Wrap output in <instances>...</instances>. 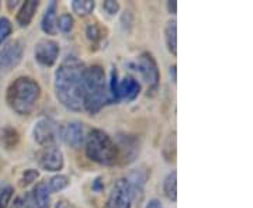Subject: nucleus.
<instances>
[{"instance_id":"7","label":"nucleus","mask_w":253,"mask_h":208,"mask_svg":"<svg viewBox=\"0 0 253 208\" xmlns=\"http://www.w3.org/2000/svg\"><path fill=\"white\" fill-rule=\"evenodd\" d=\"M58 56H59V44L54 40L42 38L34 46V58L41 66L45 68L54 66L58 61Z\"/></svg>"},{"instance_id":"28","label":"nucleus","mask_w":253,"mask_h":208,"mask_svg":"<svg viewBox=\"0 0 253 208\" xmlns=\"http://www.w3.org/2000/svg\"><path fill=\"white\" fill-rule=\"evenodd\" d=\"M38 177H40V172H38L37 169H27V170L24 172V174H23L21 180H20V184H21V186H28V184H31L33 181H36Z\"/></svg>"},{"instance_id":"31","label":"nucleus","mask_w":253,"mask_h":208,"mask_svg":"<svg viewBox=\"0 0 253 208\" xmlns=\"http://www.w3.org/2000/svg\"><path fill=\"white\" fill-rule=\"evenodd\" d=\"M176 9H177L176 1H168V10H169L170 14H176Z\"/></svg>"},{"instance_id":"21","label":"nucleus","mask_w":253,"mask_h":208,"mask_svg":"<svg viewBox=\"0 0 253 208\" xmlns=\"http://www.w3.org/2000/svg\"><path fill=\"white\" fill-rule=\"evenodd\" d=\"M18 132L11 127H6L3 131H1V144L4 145L7 149H11V148H16L18 144Z\"/></svg>"},{"instance_id":"9","label":"nucleus","mask_w":253,"mask_h":208,"mask_svg":"<svg viewBox=\"0 0 253 208\" xmlns=\"http://www.w3.org/2000/svg\"><path fill=\"white\" fill-rule=\"evenodd\" d=\"M23 44L20 41H10L0 51V72L13 71L23 59Z\"/></svg>"},{"instance_id":"24","label":"nucleus","mask_w":253,"mask_h":208,"mask_svg":"<svg viewBox=\"0 0 253 208\" xmlns=\"http://www.w3.org/2000/svg\"><path fill=\"white\" fill-rule=\"evenodd\" d=\"M75 20L71 14H62L56 20V30H61L62 33H69L73 28Z\"/></svg>"},{"instance_id":"2","label":"nucleus","mask_w":253,"mask_h":208,"mask_svg":"<svg viewBox=\"0 0 253 208\" xmlns=\"http://www.w3.org/2000/svg\"><path fill=\"white\" fill-rule=\"evenodd\" d=\"M83 110L89 114H97L106 104L111 103L106 72L99 65L84 69L83 75Z\"/></svg>"},{"instance_id":"8","label":"nucleus","mask_w":253,"mask_h":208,"mask_svg":"<svg viewBox=\"0 0 253 208\" xmlns=\"http://www.w3.org/2000/svg\"><path fill=\"white\" fill-rule=\"evenodd\" d=\"M136 69L142 75L145 82L149 84V87L155 90L159 86V66L154 58V55L149 52H144L138 56L136 62Z\"/></svg>"},{"instance_id":"6","label":"nucleus","mask_w":253,"mask_h":208,"mask_svg":"<svg viewBox=\"0 0 253 208\" xmlns=\"http://www.w3.org/2000/svg\"><path fill=\"white\" fill-rule=\"evenodd\" d=\"M132 194L129 189V183L126 179H118L109 194V199L104 208H131Z\"/></svg>"},{"instance_id":"3","label":"nucleus","mask_w":253,"mask_h":208,"mask_svg":"<svg viewBox=\"0 0 253 208\" xmlns=\"http://www.w3.org/2000/svg\"><path fill=\"white\" fill-rule=\"evenodd\" d=\"M41 97V87L34 79L21 76L13 82L6 93L9 107L18 116H30Z\"/></svg>"},{"instance_id":"1","label":"nucleus","mask_w":253,"mask_h":208,"mask_svg":"<svg viewBox=\"0 0 253 208\" xmlns=\"http://www.w3.org/2000/svg\"><path fill=\"white\" fill-rule=\"evenodd\" d=\"M86 66L76 56H68L55 72L54 89L58 101L72 111L83 110V75Z\"/></svg>"},{"instance_id":"15","label":"nucleus","mask_w":253,"mask_h":208,"mask_svg":"<svg viewBox=\"0 0 253 208\" xmlns=\"http://www.w3.org/2000/svg\"><path fill=\"white\" fill-rule=\"evenodd\" d=\"M146 179H148V176H146V173L142 172V170H136V172L131 173L129 177H126V180L129 183L131 194H132V201H134V200L142 199Z\"/></svg>"},{"instance_id":"14","label":"nucleus","mask_w":253,"mask_h":208,"mask_svg":"<svg viewBox=\"0 0 253 208\" xmlns=\"http://www.w3.org/2000/svg\"><path fill=\"white\" fill-rule=\"evenodd\" d=\"M56 11H58V3L54 0L48 4L45 13L42 16V20H41V28L48 36L56 34V20H58Z\"/></svg>"},{"instance_id":"12","label":"nucleus","mask_w":253,"mask_h":208,"mask_svg":"<svg viewBox=\"0 0 253 208\" xmlns=\"http://www.w3.org/2000/svg\"><path fill=\"white\" fill-rule=\"evenodd\" d=\"M141 93V84L132 76H126L121 82H118V100L132 101Z\"/></svg>"},{"instance_id":"32","label":"nucleus","mask_w":253,"mask_h":208,"mask_svg":"<svg viewBox=\"0 0 253 208\" xmlns=\"http://www.w3.org/2000/svg\"><path fill=\"white\" fill-rule=\"evenodd\" d=\"M101 179H96V180H94V183H93V190L94 191H97V193H99V191H101L103 190V184H101Z\"/></svg>"},{"instance_id":"33","label":"nucleus","mask_w":253,"mask_h":208,"mask_svg":"<svg viewBox=\"0 0 253 208\" xmlns=\"http://www.w3.org/2000/svg\"><path fill=\"white\" fill-rule=\"evenodd\" d=\"M55 208H72V207H71V204H69L68 201L61 200V201H58V203L55 204Z\"/></svg>"},{"instance_id":"22","label":"nucleus","mask_w":253,"mask_h":208,"mask_svg":"<svg viewBox=\"0 0 253 208\" xmlns=\"http://www.w3.org/2000/svg\"><path fill=\"white\" fill-rule=\"evenodd\" d=\"M10 208H37L34 204V200L31 193H24V194H20L17 196L14 201L11 203Z\"/></svg>"},{"instance_id":"16","label":"nucleus","mask_w":253,"mask_h":208,"mask_svg":"<svg viewBox=\"0 0 253 208\" xmlns=\"http://www.w3.org/2000/svg\"><path fill=\"white\" fill-rule=\"evenodd\" d=\"M34 204L37 208H49L51 204V191L48 189L46 181H40L34 187V190L31 193Z\"/></svg>"},{"instance_id":"13","label":"nucleus","mask_w":253,"mask_h":208,"mask_svg":"<svg viewBox=\"0 0 253 208\" xmlns=\"http://www.w3.org/2000/svg\"><path fill=\"white\" fill-rule=\"evenodd\" d=\"M40 7V1L37 0H28L21 4L17 13V23L20 27H28L36 16L37 10Z\"/></svg>"},{"instance_id":"17","label":"nucleus","mask_w":253,"mask_h":208,"mask_svg":"<svg viewBox=\"0 0 253 208\" xmlns=\"http://www.w3.org/2000/svg\"><path fill=\"white\" fill-rule=\"evenodd\" d=\"M165 42L172 55L177 54V26L176 20L168 21L165 27Z\"/></svg>"},{"instance_id":"4","label":"nucleus","mask_w":253,"mask_h":208,"mask_svg":"<svg viewBox=\"0 0 253 208\" xmlns=\"http://www.w3.org/2000/svg\"><path fill=\"white\" fill-rule=\"evenodd\" d=\"M86 155L90 161L103 166H113L121 158L118 145L107 132L97 128L91 129L86 136Z\"/></svg>"},{"instance_id":"19","label":"nucleus","mask_w":253,"mask_h":208,"mask_svg":"<svg viewBox=\"0 0 253 208\" xmlns=\"http://www.w3.org/2000/svg\"><path fill=\"white\" fill-rule=\"evenodd\" d=\"M72 10L78 14V16H89L90 13H93V10L96 7V3L93 0H73Z\"/></svg>"},{"instance_id":"18","label":"nucleus","mask_w":253,"mask_h":208,"mask_svg":"<svg viewBox=\"0 0 253 208\" xmlns=\"http://www.w3.org/2000/svg\"><path fill=\"white\" fill-rule=\"evenodd\" d=\"M163 193L172 203H176L177 200V173L176 170H172L166 176L163 181Z\"/></svg>"},{"instance_id":"34","label":"nucleus","mask_w":253,"mask_h":208,"mask_svg":"<svg viewBox=\"0 0 253 208\" xmlns=\"http://www.w3.org/2000/svg\"><path fill=\"white\" fill-rule=\"evenodd\" d=\"M169 75H170V79H172L173 83H176V65H172V66H170Z\"/></svg>"},{"instance_id":"10","label":"nucleus","mask_w":253,"mask_h":208,"mask_svg":"<svg viewBox=\"0 0 253 208\" xmlns=\"http://www.w3.org/2000/svg\"><path fill=\"white\" fill-rule=\"evenodd\" d=\"M58 136L62 139L65 144L71 148H81L84 142V128L79 121H68L63 125L58 127Z\"/></svg>"},{"instance_id":"20","label":"nucleus","mask_w":253,"mask_h":208,"mask_svg":"<svg viewBox=\"0 0 253 208\" xmlns=\"http://www.w3.org/2000/svg\"><path fill=\"white\" fill-rule=\"evenodd\" d=\"M69 177L68 176H65V174H56L54 177H51L49 180L46 181V184H48V189L51 191V194L52 193H58V191H62L63 189H66L68 186H69Z\"/></svg>"},{"instance_id":"30","label":"nucleus","mask_w":253,"mask_h":208,"mask_svg":"<svg viewBox=\"0 0 253 208\" xmlns=\"http://www.w3.org/2000/svg\"><path fill=\"white\" fill-rule=\"evenodd\" d=\"M146 208H163V206L159 200H151V201L146 204Z\"/></svg>"},{"instance_id":"27","label":"nucleus","mask_w":253,"mask_h":208,"mask_svg":"<svg viewBox=\"0 0 253 208\" xmlns=\"http://www.w3.org/2000/svg\"><path fill=\"white\" fill-rule=\"evenodd\" d=\"M86 36L87 38L90 40L91 42H99L100 40H101V37H103V33H101V30L97 24H90L87 30H86Z\"/></svg>"},{"instance_id":"11","label":"nucleus","mask_w":253,"mask_h":208,"mask_svg":"<svg viewBox=\"0 0 253 208\" xmlns=\"http://www.w3.org/2000/svg\"><path fill=\"white\" fill-rule=\"evenodd\" d=\"M33 136L37 144L41 146H51L55 145L58 138V125L52 120L41 118L38 120L33 129Z\"/></svg>"},{"instance_id":"23","label":"nucleus","mask_w":253,"mask_h":208,"mask_svg":"<svg viewBox=\"0 0 253 208\" xmlns=\"http://www.w3.org/2000/svg\"><path fill=\"white\" fill-rule=\"evenodd\" d=\"M13 187L10 184H0V208H7L10 204V201L13 199Z\"/></svg>"},{"instance_id":"29","label":"nucleus","mask_w":253,"mask_h":208,"mask_svg":"<svg viewBox=\"0 0 253 208\" xmlns=\"http://www.w3.org/2000/svg\"><path fill=\"white\" fill-rule=\"evenodd\" d=\"M103 9L110 16H116L118 11H120V3L116 1V0H106L103 3Z\"/></svg>"},{"instance_id":"25","label":"nucleus","mask_w":253,"mask_h":208,"mask_svg":"<svg viewBox=\"0 0 253 208\" xmlns=\"http://www.w3.org/2000/svg\"><path fill=\"white\" fill-rule=\"evenodd\" d=\"M109 93H110V100L111 103L114 101H120L118 100V73L116 69L111 71V78H110V84H109Z\"/></svg>"},{"instance_id":"26","label":"nucleus","mask_w":253,"mask_h":208,"mask_svg":"<svg viewBox=\"0 0 253 208\" xmlns=\"http://www.w3.org/2000/svg\"><path fill=\"white\" fill-rule=\"evenodd\" d=\"M11 30H13V27H11L9 18H0V44L9 38V36L11 34Z\"/></svg>"},{"instance_id":"5","label":"nucleus","mask_w":253,"mask_h":208,"mask_svg":"<svg viewBox=\"0 0 253 208\" xmlns=\"http://www.w3.org/2000/svg\"><path fill=\"white\" fill-rule=\"evenodd\" d=\"M37 162L40 167L45 172H59L63 169L65 158H63V152L56 145H51V146H44L38 152Z\"/></svg>"}]
</instances>
